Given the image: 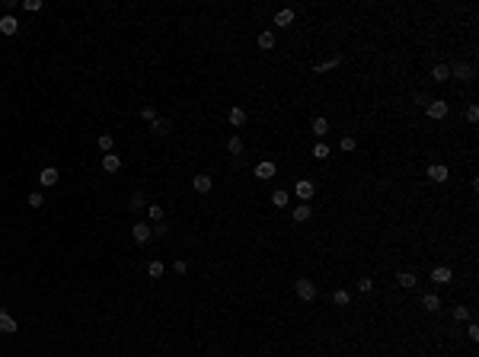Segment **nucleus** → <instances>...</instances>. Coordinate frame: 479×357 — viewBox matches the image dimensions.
<instances>
[{
  "label": "nucleus",
  "mask_w": 479,
  "mask_h": 357,
  "mask_svg": "<svg viewBox=\"0 0 479 357\" xmlns=\"http://www.w3.org/2000/svg\"><path fill=\"white\" fill-rule=\"evenodd\" d=\"M425 112H428V118L441 121V118H447V102H444V99H428V102H425Z\"/></svg>",
  "instance_id": "obj_1"
},
{
  "label": "nucleus",
  "mask_w": 479,
  "mask_h": 357,
  "mask_svg": "<svg viewBox=\"0 0 479 357\" xmlns=\"http://www.w3.org/2000/svg\"><path fill=\"white\" fill-rule=\"evenodd\" d=\"M294 291H297V297L307 300V303L316 297V284H313V281H307V278H297V281H294Z\"/></svg>",
  "instance_id": "obj_2"
},
{
  "label": "nucleus",
  "mask_w": 479,
  "mask_h": 357,
  "mask_svg": "<svg viewBox=\"0 0 479 357\" xmlns=\"http://www.w3.org/2000/svg\"><path fill=\"white\" fill-rule=\"evenodd\" d=\"M294 195H297V198L303 201V204H310V198H313V195H316V185H313V182H310V179H300L297 185H294Z\"/></svg>",
  "instance_id": "obj_3"
},
{
  "label": "nucleus",
  "mask_w": 479,
  "mask_h": 357,
  "mask_svg": "<svg viewBox=\"0 0 479 357\" xmlns=\"http://www.w3.org/2000/svg\"><path fill=\"white\" fill-rule=\"evenodd\" d=\"M431 281H435V284H450V281H454V271H450L447 265H438V268H431Z\"/></svg>",
  "instance_id": "obj_4"
},
{
  "label": "nucleus",
  "mask_w": 479,
  "mask_h": 357,
  "mask_svg": "<svg viewBox=\"0 0 479 357\" xmlns=\"http://www.w3.org/2000/svg\"><path fill=\"white\" fill-rule=\"evenodd\" d=\"M192 188H195L198 195H208V192L214 188V182H211V176H205V172H201V176H195V179H192Z\"/></svg>",
  "instance_id": "obj_5"
},
{
  "label": "nucleus",
  "mask_w": 479,
  "mask_h": 357,
  "mask_svg": "<svg viewBox=\"0 0 479 357\" xmlns=\"http://www.w3.org/2000/svg\"><path fill=\"white\" fill-rule=\"evenodd\" d=\"M131 236H134V242H147V239L153 236L150 224H134V227H131Z\"/></svg>",
  "instance_id": "obj_6"
},
{
  "label": "nucleus",
  "mask_w": 479,
  "mask_h": 357,
  "mask_svg": "<svg viewBox=\"0 0 479 357\" xmlns=\"http://www.w3.org/2000/svg\"><path fill=\"white\" fill-rule=\"evenodd\" d=\"M447 176H450V169L444 163H431L428 166V179H435V182H447Z\"/></svg>",
  "instance_id": "obj_7"
},
{
  "label": "nucleus",
  "mask_w": 479,
  "mask_h": 357,
  "mask_svg": "<svg viewBox=\"0 0 479 357\" xmlns=\"http://www.w3.org/2000/svg\"><path fill=\"white\" fill-rule=\"evenodd\" d=\"M16 319H13V316L10 313H3V309H0V332H3V335H13V332H16Z\"/></svg>",
  "instance_id": "obj_8"
},
{
  "label": "nucleus",
  "mask_w": 479,
  "mask_h": 357,
  "mask_svg": "<svg viewBox=\"0 0 479 357\" xmlns=\"http://www.w3.org/2000/svg\"><path fill=\"white\" fill-rule=\"evenodd\" d=\"M310 214H313V207H310V204H303V201H300V204L294 207V214H291V217H294V224H307V220H310Z\"/></svg>",
  "instance_id": "obj_9"
},
{
  "label": "nucleus",
  "mask_w": 479,
  "mask_h": 357,
  "mask_svg": "<svg viewBox=\"0 0 479 357\" xmlns=\"http://www.w3.org/2000/svg\"><path fill=\"white\" fill-rule=\"evenodd\" d=\"M38 182H42L45 188H51V185L58 182V169H55V166H45V169L38 172Z\"/></svg>",
  "instance_id": "obj_10"
},
{
  "label": "nucleus",
  "mask_w": 479,
  "mask_h": 357,
  "mask_svg": "<svg viewBox=\"0 0 479 357\" xmlns=\"http://www.w3.org/2000/svg\"><path fill=\"white\" fill-rule=\"evenodd\" d=\"M227 121H230L233 128H243V125H246V112H243L240 105H233V109L227 112Z\"/></svg>",
  "instance_id": "obj_11"
},
{
  "label": "nucleus",
  "mask_w": 479,
  "mask_h": 357,
  "mask_svg": "<svg viewBox=\"0 0 479 357\" xmlns=\"http://www.w3.org/2000/svg\"><path fill=\"white\" fill-rule=\"evenodd\" d=\"M0 32H3V35H16V32H19L16 16H3V19H0Z\"/></svg>",
  "instance_id": "obj_12"
},
{
  "label": "nucleus",
  "mask_w": 479,
  "mask_h": 357,
  "mask_svg": "<svg viewBox=\"0 0 479 357\" xmlns=\"http://www.w3.org/2000/svg\"><path fill=\"white\" fill-rule=\"evenodd\" d=\"M103 169L106 172H118L121 169V160L115 157V153H103Z\"/></svg>",
  "instance_id": "obj_13"
},
{
  "label": "nucleus",
  "mask_w": 479,
  "mask_h": 357,
  "mask_svg": "<svg viewBox=\"0 0 479 357\" xmlns=\"http://www.w3.org/2000/svg\"><path fill=\"white\" fill-rule=\"evenodd\" d=\"M450 70H454V77H460V80H473V67L463 64V61H457V64L450 67Z\"/></svg>",
  "instance_id": "obj_14"
},
{
  "label": "nucleus",
  "mask_w": 479,
  "mask_h": 357,
  "mask_svg": "<svg viewBox=\"0 0 479 357\" xmlns=\"http://www.w3.org/2000/svg\"><path fill=\"white\" fill-rule=\"evenodd\" d=\"M396 284L406 287V291H412V287L419 284V281H415V274H412V271H400V274H396Z\"/></svg>",
  "instance_id": "obj_15"
},
{
  "label": "nucleus",
  "mask_w": 479,
  "mask_h": 357,
  "mask_svg": "<svg viewBox=\"0 0 479 357\" xmlns=\"http://www.w3.org/2000/svg\"><path fill=\"white\" fill-rule=\"evenodd\" d=\"M256 42H259L262 51H272V48H275V32H268V29L259 32V38H256Z\"/></svg>",
  "instance_id": "obj_16"
},
{
  "label": "nucleus",
  "mask_w": 479,
  "mask_h": 357,
  "mask_svg": "<svg viewBox=\"0 0 479 357\" xmlns=\"http://www.w3.org/2000/svg\"><path fill=\"white\" fill-rule=\"evenodd\" d=\"M422 306L428 309V313H438V309H441V297H438V293H425V297H422Z\"/></svg>",
  "instance_id": "obj_17"
},
{
  "label": "nucleus",
  "mask_w": 479,
  "mask_h": 357,
  "mask_svg": "<svg viewBox=\"0 0 479 357\" xmlns=\"http://www.w3.org/2000/svg\"><path fill=\"white\" fill-rule=\"evenodd\" d=\"M329 131H332V128H329V118H313V134H316V137H326V134Z\"/></svg>",
  "instance_id": "obj_18"
},
{
  "label": "nucleus",
  "mask_w": 479,
  "mask_h": 357,
  "mask_svg": "<svg viewBox=\"0 0 479 357\" xmlns=\"http://www.w3.org/2000/svg\"><path fill=\"white\" fill-rule=\"evenodd\" d=\"M431 77H435V83H447V80H450V67L447 64H438L435 70H431Z\"/></svg>",
  "instance_id": "obj_19"
},
{
  "label": "nucleus",
  "mask_w": 479,
  "mask_h": 357,
  "mask_svg": "<svg viewBox=\"0 0 479 357\" xmlns=\"http://www.w3.org/2000/svg\"><path fill=\"white\" fill-rule=\"evenodd\" d=\"M294 23V10H278L275 13V26H291Z\"/></svg>",
  "instance_id": "obj_20"
},
{
  "label": "nucleus",
  "mask_w": 479,
  "mask_h": 357,
  "mask_svg": "<svg viewBox=\"0 0 479 357\" xmlns=\"http://www.w3.org/2000/svg\"><path fill=\"white\" fill-rule=\"evenodd\" d=\"M256 176H259V179H272L275 176V163H268V160L259 163V166H256Z\"/></svg>",
  "instance_id": "obj_21"
},
{
  "label": "nucleus",
  "mask_w": 479,
  "mask_h": 357,
  "mask_svg": "<svg viewBox=\"0 0 479 357\" xmlns=\"http://www.w3.org/2000/svg\"><path fill=\"white\" fill-rule=\"evenodd\" d=\"M112 144H115V140H112V134H99V137H96V147H99L103 153H109Z\"/></svg>",
  "instance_id": "obj_22"
},
{
  "label": "nucleus",
  "mask_w": 479,
  "mask_h": 357,
  "mask_svg": "<svg viewBox=\"0 0 479 357\" xmlns=\"http://www.w3.org/2000/svg\"><path fill=\"white\" fill-rule=\"evenodd\" d=\"M227 150H230L233 157H240V153H243V140L237 137V134H233V137H227Z\"/></svg>",
  "instance_id": "obj_23"
},
{
  "label": "nucleus",
  "mask_w": 479,
  "mask_h": 357,
  "mask_svg": "<svg viewBox=\"0 0 479 357\" xmlns=\"http://www.w3.org/2000/svg\"><path fill=\"white\" fill-rule=\"evenodd\" d=\"M272 204H275V207H288V192H285V188L272 192Z\"/></svg>",
  "instance_id": "obj_24"
},
{
  "label": "nucleus",
  "mask_w": 479,
  "mask_h": 357,
  "mask_svg": "<svg viewBox=\"0 0 479 357\" xmlns=\"http://www.w3.org/2000/svg\"><path fill=\"white\" fill-rule=\"evenodd\" d=\"M147 217H150L153 224H160V220H163V207H160V204H147Z\"/></svg>",
  "instance_id": "obj_25"
},
{
  "label": "nucleus",
  "mask_w": 479,
  "mask_h": 357,
  "mask_svg": "<svg viewBox=\"0 0 479 357\" xmlns=\"http://www.w3.org/2000/svg\"><path fill=\"white\" fill-rule=\"evenodd\" d=\"M339 61H342L339 55H332V58H329V61H323V64H316V67H313V70H316V73H320V70H332V67H339Z\"/></svg>",
  "instance_id": "obj_26"
},
{
  "label": "nucleus",
  "mask_w": 479,
  "mask_h": 357,
  "mask_svg": "<svg viewBox=\"0 0 479 357\" xmlns=\"http://www.w3.org/2000/svg\"><path fill=\"white\" fill-rule=\"evenodd\" d=\"M332 300H335V306H348V303H352V293H348V291H335Z\"/></svg>",
  "instance_id": "obj_27"
},
{
  "label": "nucleus",
  "mask_w": 479,
  "mask_h": 357,
  "mask_svg": "<svg viewBox=\"0 0 479 357\" xmlns=\"http://www.w3.org/2000/svg\"><path fill=\"white\" fill-rule=\"evenodd\" d=\"M128 207H131V211H141V207H147L144 195H141V192H134V195H131V204H128Z\"/></svg>",
  "instance_id": "obj_28"
},
{
  "label": "nucleus",
  "mask_w": 479,
  "mask_h": 357,
  "mask_svg": "<svg viewBox=\"0 0 479 357\" xmlns=\"http://www.w3.org/2000/svg\"><path fill=\"white\" fill-rule=\"evenodd\" d=\"M329 153H332V150H329V144H323V140H320V144L313 147V157H316V160H326Z\"/></svg>",
  "instance_id": "obj_29"
},
{
  "label": "nucleus",
  "mask_w": 479,
  "mask_h": 357,
  "mask_svg": "<svg viewBox=\"0 0 479 357\" xmlns=\"http://www.w3.org/2000/svg\"><path fill=\"white\" fill-rule=\"evenodd\" d=\"M147 274H150V278H163V261H150V265H147Z\"/></svg>",
  "instance_id": "obj_30"
},
{
  "label": "nucleus",
  "mask_w": 479,
  "mask_h": 357,
  "mask_svg": "<svg viewBox=\"0 0 479 357\" xmlns=\"http://www.w3.org/2000/svg\"><path fill=\"white\" fill-rule=\"evenodd\" d=\"M170 128H173L170 121H160V118L153 121V134H160V137H163V134H170Z\"/></svg>",
  "instance_id": "obj_31"
},
{
  "label": "nucleus",
  "mask_w": 479,
  "mask_h": 357,
  "mask_svg": "<svg viewBox=\"0 0 479 357\" xmlns=\"http://www.w3.org/2000/svg\"><path fill=\"white\" fill-rule=\"evenodd\" d=\"M141 118L153 125V121H157V109H153V105H144V109H141Z\"/></svg>",
  "instance_id": "obj_32"
},
{
  "label": "nucleus",
  "mask_w": 479,
  "mask_h": 357,
  "mask_svg": "<svg viewBox=\"0 0 479 357\" xmlns=\"http://www.w3.org/2000/svg\"><path fill=\"white\" fill-rule=\"evenodd\" d=\"M339 147H342L345 153H352L355 147H358V140H355V137H342V140H339Z\"/></svg>",
  "instance_id": "obj_33"
},
{
  "label": "nucleus",
  "mask_w": 479,
  "mask_h": 357,
  "mask_svg": "<svg viewBox=\"0 0 479 357\" xmlns=\"http://www.w3.org/2000/svg\"><path fill=\"white\" fill-rule=\"evenodd\" d=\"M42 204H45L42 192H32V195H29V207H42Z\"/></svg>",
  "instance_id": "obj_34"
},
{
  "label": "nucleus",
  "mask_w": 479,
  "mask_h": 357,
  "mask_svg": "<svg viewBox=\"0 0 479 357\" xmlns=\"http://www.w3.org/2000/svg\"><path fill=\"white\" fill-rule=\"evenodd\" d=\"M454 319L460 322V319H470V309L467 306H454Z\"/></svg>",
  "instance_id": "obj_35"
},
{
  "label": "nucleus",
  "mask_w": 479,
  "mask_h": 357,
  "mask_svg": "<svg viewBox=\"0 0 479 357\" xmlns=\"http://www.w3.org/2000/svg\"><path fill=\"white\" fill-rule=\"evenodd\" d=\"M358 291H361V293L374 291V281H370V278H361V281H358Z\"/></svg>",
  "instance_id": "obj_36"
},
{
  "label": "nucleus",
  "mask_w": 479,
  "mask_h": 357,
  "mask_svg": "<svg viewBox=\"0 0 479 357\" xmlns=\"http://www.w3.org/2000/svg\"><path fill=\"white\" fill-rule=\"evenodd\" d=\"M23 6L29 13H36V10H42V0H23Z\"/></svg>",
  "instance_id": "obj_37"
},
{
  "label": "nucleus",
  "mask_w": 479,
  "mask_h": 357,
  "mask_svg": "<svg viewBox=\"0 0 479 357\" xmlns=\"http://www.w3.org/2000/svg\"><path fill=\"white\" fill-rule=\"evenodd\" d=\"M150 230H153V236H166V233H170V227H166L163 220H160V224H157V227H150Z\"/></svg>",
  "instance_id": "obj_38"
},
{
  "label": "nucleus",
  "mask_w": 479,
  "mask_h": 357,
  "mask_svg": "<svg viewBox=\"0 0 479 357\" xmlns=\"http://www.w3.org/2000/svg\"><path fill=\"white\" fill-rule=\"evenodd\" d=\"M467 335H470V341H479V325H476V322H470Z\"/></svg>",
  "instance_id": "obj_39"
},
{
  "label": "nucleus",
  "mask_w": 479,
  "mask_h": 357,
  "mask_svg": "<svg viewBox=\"0 0 479 357\" xmlns=\"http://www.w3.org/2000/svg\"><path fill=\"white\" fill-rule=\"evenodd\" d=\"M467 121H479V105H470L467 109Z\"/></svg>",
  "instance_id": "obj_40"
},
{
  "label": "nucleus",
  "mask_w": 479,
  "mask_h": 357,
  "mask_svg": "<svg viewBox=\"0 0 479 357\" xmlns=\"http://www.w3.org/2000/svg\"><path fill=\"white\" fill-rule=\"evenodd\" d=\"M173 268H176V274H185V271H188V265H185V261H176Z\"/></svg>",
  "instance_id": "obj_41"
},
{
  "label": "nucleus",
  "mask_w": 479,
  "mask_h": 357,
  "mask_svg": "<svg viewBox=\"0 0 479 357\" xmlns=\"http://www.w3.org/2000/svg\"><path fill=\"white\" fill-rule=\"evenodd\" d=\"M128 357H134V354H128Z\"/></svg>",
  "instance_id": "obj_42"
}]
</instances>
